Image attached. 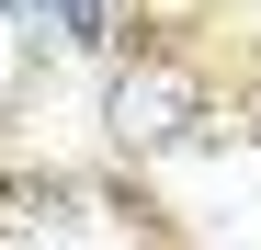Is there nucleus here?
Returning <instances> with one entry per match:
<instances>
[{
    "mask_svg": "<svg viewBox=\"0 0 261 250\" xmlns=\"http://www.w3.org/2000/svg\"><path fill=\"white\" fill-rule=\"evenodd\" d=\"M102 125H114V148H125V159H159V148L216 137V103H204V80H193L182 57L137 46V57L114 68V91H102Z\"/></svg>",
    "mask_w": 261,
    "mask_h": 250,
    "instance_id": "f257e3e1",
    "label": "nucleus"
},
{
    "mask_svg": "<svg viewBox=\"0 0 261 250\" xmlns=\"http://www.w3.org/2000/svg\"><path fill=\"white\" fill-rule=\"evenodd\" d=\"M57 46H114V0H46Z\"/></svg>",
    "mask_w": 261,
    "mask_h": 250,
    "instance_id": "f03ea898",
    "label": "nucleus"
},
{
    "mask_svg": "<svg viewBox=\"0 0 261 250\" xmlns=\"http://www.w3.org/2000/svg\"><path fill=\"white\" fill-rule=\"evenodd\" d=\"M0 12H23V23H46V0H0Z\"/></svg>",
    "mask_w": 261,
    "mask_h": 250,
    "instance_id": "7ed1b4c3",
    "label": "nucleus"
}]
</instances>
